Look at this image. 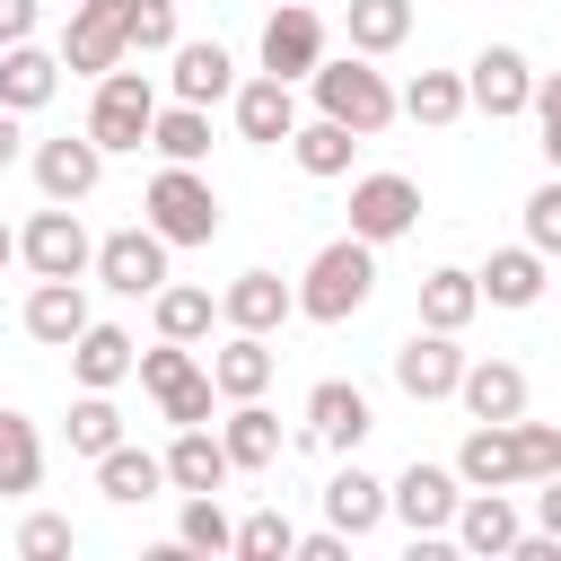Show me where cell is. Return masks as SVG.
I'll return each mask as SVG.
<instances>
[{"label":"cell","mask_w":561,"mask_h":561,"mask_svg":"<svg viewBox=\"0 0 561 561\" xmlns=\"http://www.w3.org/2000/svg\"><path fill=\"white\" fill-rule=\"evenodd\" d=\"M210 377H219V394H228V403L263 394V386H272V342H263V333H228V342H219V359H210Z\"/></svg>","instance_id":"obj_32"},{"label":"cell","mask_w":561,"mask_h":561,"mask_svg":"<svg viewBox=\"0 0 561 561\" xmlns=\"http://www.w3.org/2000/svg\"><path fill=\"white\" fill-rule=\"evenodd\" d=\"M473 307H482V280H473V272L438 263V272L421 280V324H438V333H465V324H473Z\"/></svg>","instance_id":"obj_31"},{"label":"cell","mask_w":561,"mask_h":561,"mask_svg":"<svg viewBox=\"0 0 561 561\" xmlns=\"http://www.w3.org/2000/svg\"><path fill=\"white\" fill-rule=\"evenodd\" d=\"M184 377H193V351L158 333V351H140V386H149V394H167V386H184Z\"/></svg>","instance_id":"obj_44"},{"label":"cell","mask_w":561,"mask_h":561,"mask_svg":"<svg viewBox=\"0 0 561 561\" xmlns=\"http://www.w3.org/2000/svg\"><path fill=\"white\" fill-rule=\"evenodd\" d=\"M316 114H333V123H351L359 140H377L394 114H403V96L386 88V70H368V53H342V61H316Z\"/></svg>","instance_id":"obj_2"},{"label":"cell","mask_w":561,"mask_h":561,"mask_svg":"<svg viewBox=\"0 0 561 561\" xmlns=\"http://www.w3.org/2000/svg\"><path fill=\"white\" fill-rule=\"evenodd\" d=\"M210 324H219V298H210V289H184V280L158 289V333H167V342H202Z\"/></svg>","instance_id":"obj_36"},{"label":"cell","mask_w":561,"mask_h":561,"mask_svg":"<svg viewBox=\"0 0 561 561\" xmlns=\"http://www.w3.org/2000/svg\"><path fill=\"white\" fill-rule=\"evenodd\" d=\"M237 131H245L254 149H280V140L298 131V96H289V79H272V70L245 79V88H237Z\"/></svg>","instance_id":"obj_19"},{"label":"cell","mask_w":561,"mask_h":561,"mask_svg":"<svg viewBox=\"0 0 561 561\" xmlns=\"http://www.w3.org/2000/svg\"><path fill=\"white\" fill-rule=\"evenodd\" d=\"M18 254H26V272H35V280H79V272L96 263V245H88V228H79V210H70V202L35 210V219H26V237H18Z\"/></svg>","instance_id":"obj_6"},{"label":"cell","mask_w":561,"mask_h":561,"mask_svg":"<svg viewBox=\"0 0 561 561\" xmlns=\"http://www.w3.org/2000/svg\"><path fill=\"white\" fill-rule=\"evenodd\" d=\"M70 543H79V526H70V517H53V508H35V517L18 526V552H26V561H61Z\"/></svg>","instance_id":"obj_42"},{"label":"cell","mask_w":561,"mask_h":561,"mask_svg":"<svg viewBox=\"0 0 561 561\" xmlns=\"http://www.w3.org/2000/svg\"><path fill=\"white\" fill-rule=\"evenodd\" d=\"M412 35V0H351V53H394Z\"/></svg>","instance_id":"obj_34"},{"label":"cell","mask_w":561,"mask_h":561,"mask_svg":"<svg viewBox=\"0 0 561 561\" xmlns=\"http://www.w3.org/2000/svg\"><path fill=\"white\" fill-rule=\"evenodd\" d=\"M96 491H105L114 508H140V500L167 491V456H149V447H105V456H96Z\"/></svg>","instance_id":"obj_25"},{"label":"cell","mask_w":561,"mask_h":561,"mask_svg":"<svg viewBox=\"0 0 561 561\" xmlns=\"http://www.w3.org/2000/svg\"><path fill=\"white\" fill-rule=\"evenodd\" d=\"M88 324H96V316H88V289H79V280H35V298H26V333H35L44 351H70Z\"/></svg>","instance_id":"obj_20"},{"label":"cell","mask_w":561,"mask_h":561,"mask_svg":"<svg viewBox=\"0 0 561 561\" xmlns=\"http://www.w3.org/2000/svg\"><path fill=\"white\" fill-rule=\"evenodd\" d=\"M35 18H44V0H0V53H9V44H26V35H35Z\"/></svg>","instance_id":"obj_46"},{"label":"cell","mask_w":561,"mask_h":561,"mask_svg":"<svg viewBox=\"0 0 561 561\" xmlns=\"http://www.w3.org/2000/svg\"><path fill=\"white\" fill-rule=\"evenodd\" d=\"M465 96H473V114H491V123L526 114V105H535V70H526V53H517V44H482L473 70H465Z\"/></svg>","instance_id":"obj_10"},{"label":"cell","mask_w":561,"mask_h":561,"mask_svg":"<svg viewBox=\"0 0 561 561\" xmlns=\"http://www.w3.org/2000/svg\"><path fill=\"white\" fill-rule=\"evenodd\" d=\"M280 316H298V289L280 272H237L219 289V324H237V333H272Z\"/></svg>","instance_id":"obj_15"},{"label":"cell","mask_w":561,"mask_h":561,"mask_svg":"<svg viewBox=\"0 0 561 561\" xmlns=\"http://www.w3.org/2000/svg\"><path fill=\"white\" fill-rule=\"evenodd\" d=\"M131 53H175V0H123Z\"/></svg>","instance_id":"obj_40"},{"label":"cell","mask_w":561,"mask_h":561,"mask_svg":"<svg viewBox=\"0 0 561 561\" xmlns=\"http://www.w3.org/2000/svg\"><path fill=\"white\" fill-rule=\"evenodd\" d=\"M44 482V438L26 412H0V500H26Z\"/></svg>","instance_id":"obj_33"},{"label":"cell","mask_w":561,"mask_h":561,"mask_svg":"<svg viewBox=\"0 0 561 561\" xmlns=\"http://www.w3.org/2000/svg\"><path fill=\"white\" fill-rule=\"evenodd\" d=\"M175 96L184 105H219V96H237V61H228V44H175Z\"/></svg>","instance_id":"obj_26"},{"label":"cell","mask_w":561,"mask_h":561,"mask_svg":"<svg viewBox=\"0 0 561 561\" xmlns=\"http://www.w3.org/2000/svg\"><path fill=\"white\" fill-rule=\"evenodd\" d=\"M412 219H421V184H412V175H359V184H351V237L394 245Z\"/></svg>","instance_id":"obj_11"},{"label":"cell","mask_w":561,"mask_h":561,"mask_svg":"<svg viewBox=\"0 0 561 561\" xmlns=\"http://www.w3.org/2000/svg\"><path fill=\"white\" fill-rule=\"evenodd\" d=\"M526 245L535 254H561V175L526 193Z\"/></svg>","instance_id":"obj_43"},{"label":"cell","mask_w":561,"mask_h":561,"mask_svg":"<svg viewBox=\"0 0 561 561\" xmlns=\"http://www.w3.org/2000/svg\"><path fill=\"white\" fill-rule=\"evenodd\" d=\"M517 438H526V473H535V482L561 473V430H552V421H517Z\"/></svg>","instance_id":"obj_45"},{"label":"cell","mask_w":561,"mask_h":561,"mask_svg":"<svg viewBox=\"0 0 561 561\" xmlns=\"http://www.w3.org/2000/svg\"><path fill=\"white\" fill-rule=\"evenodd\" d=\"M456 473H465V491H517V482H535L517 421H473L465 447H456Z\"/></svg>","instance_id":"obj_9"},{"label":"cell","mask_w":561,"mask_h":561,"mask_svg":"<svg viewBox=\"0 0 561 561\" xmlns=\"http://www.w3.org/2000/svg\"><path fill=\"white\" fill-rule=\"evenodd\" d=\"M535 131H543V158L561 167V123H535Z\"/></svg>","instance_id":"obj_51"},{"label":"cell","mask_w":561,"mask_h":561,"mask_svg":"<svg viewBox=\"0 0 561 561\" xmlns=\"http://www.w3.org/2000/svg\"><path fill=\"white\" fill-rule=\"evenodd\" d=\"M53 88H61V53H35V35L0 53V105H9V114L53 105Z\"/></svg>","instance_id":"obj_24"},{"label":"cell","mask_w":561,"mask_h":561,"mask_svg":"<svg viewBox=\"0 0 561 561\" xmlns=\"http://www.w3.org/2000/svg\"><path fill=\"white\" fill-rule=\"evenodd\" d=\"M465 105H473V96H465V79H456V70H421V79L403 88V114H412V123H430V131H447Z\"/></svg>","instance_id":"obj_35"},{"label":"cell","mask_w":561,"mask_h":561,"mask_svg":"<svg viewBox=\"0 0 561 561\" xmlns=\"http://www.w3.org/2000/svg\"><path fill=\"white\" fill-rule=\"evenodd\" d=\"M368 289H377V245H368V237H333V245H316V263H307V280H298V316L351 324V316L368 307Z\"/></svg>","instance_id":"obj_1"},{"label":"cell","mask_w":561,"mask_h":561,"mask_svg":"<svg viewBox=\"0 0 561 561\" xmlns=\"http://www.w3.org/2000/svg\"><path fill=\"white\" fill-rule=\"evenodd\" d=\"M237 552H245V561H289V552H298V526H289L280 508H254V517H237Z\"/></svg>","instance_id":"obj_39"},{"label":"cell","mask_w":561,"mask_h":561,"mask_svg":"<svg viewBox=\"0 0 561 561\" xmlns=\"http://www.w3.org/2000/svg\"><path fill=\"white\" fill-rule=\"evenodd\" d=\"M96 280L114 289V298H158L167 289V237L140 219V228H114L105 245H96Z\"/></svg>","instance_id":"obj_7"},{"label":"cell","mask_w":561,"mask_h":561,"mask_svg":"<svg viewBox=\"0 0 561 561\" xmlns=\"http://www.w3.org/2000/svg\"><path fill=\"white\" fill-rule=\"evenodd\" d=\"M131 368H140V342H131L123 324H88V333L70 342V377H79V386H105V394H114Z\"/></svg>","instance_id":"obj_21"},{"label":"cell","mask_w":561,"mask_h":561,"mask_svg":"<svg viewBox=\"0 0 561 561\" xmlns=\"http://www.w3.org/2000/svg\"><path fill=\"white\" fill-rule=\"evenodd\" d=\"M298 561H351V535L324 526V535H298Z\"/></svg>","instance_id":"obj_47"},{"label":"cell","mask_w":561,"mask_h":561,"mask_svg":"<svg viewBox=\"0 0 561 561\" xmlns=\"http://www.w3.org/2000/svg\"><path fill=\"white\" fill-rule=\"evenodd\" d=\"M149 149L167 158V167H202L210 158V105H158V123H149Z\"/></svg>","instance_id":"obj_28"},{"label":"cell","mask_w":561,"mask_h":561,"mask_svg":"<svg viewBox=\"0 0 561 561\" xmlns=\"http://www.w3.org/2000/svg\"><path fill=\"white\" fill-rule=\"evenodd\" d=\"M386 491H394V517H403L412 535H447L456 508H465V473H456V465H421V456H412Z\"/></svg>","instance_id":"obj_8"},{"label":"cell","mask_w":561,"mask_h":561,"mask_svg":"<svg viewBox=\"0 0 561 561\" xmlns=\"http://www.w3.org/2000/svg\"><path fill=\"white\" fill-rule=\"evenodd\" d=\"M123 53H131L123 0H70V26H61V70L105 79V70H123Z\"/></svg>","instance_id":"obj_5"},{"label":"cell","mask_w":561,"mask_h":561,"mask_svg":"<svg viewBox=\"0 0 561 561\" xmlns=\"http://www.w3.org/2000/svg\"><path fill=\"white\" fill-rule=\"evenodd\" d=\"M465 552H482V561H500V552H517V508L500 500V491H465V508H456V526H447Z\"/></svg>","instance_id":"obj_23"},{"label":"cell","mask_w":561,"mask_h":561,"mask_svg":"<svg viewBox=\"0 0 561 561\" xmlns=\"http://www.w3.org/2000/svg\"><path fill=\"white\" fill-rule=\"evenodd\" d=\"M543 263H552V254H535V245H500L473 280H482L491 307H535V298H543Z\"/></svg>","instance_id":"obj_27"},{"label":"cell","mask_w":561,"mask_h":561,"mask_svg":"<svg viewBox=\"0 0 561 561\" xmlns=\"http://www.w3.org/2000/svg\"><path fill=\"white\" fill-rule=\"evenodd\" d=\"M351 149H359V131L351 123H333V114H316V123H298L289 131V158H298V175H351Z\"/></svg>","instance_id":"obj_29"},{"label":"cell","mask_w":561,"mask_h":561,"mask_svg":"<svg viewBox=\"0 0 561 561\" xmlns=\"http://www.w3.org/2000/svg\"><path fill=\"white\" fill-rule=\"evenodd\" d=\"M535 526L561 535V473H543V491H535Z\"/></svg>","instance_id":"obj_49"},{"label":"cell","mask_w":561,"mask_h":561,"mask_svg":"<svg viewBox=\"0 0 561 561\" xmlns=\"http://www.w3.org/2000/svg\"><path fill=\"white\" fill-rule=\"evenodd\" d=\"M386 508H394V491H386L368 465H342V473L324 482V517H333L351 543H359V535H377V526H386Z\"/></svg>","instance_id":"obj_18"},{"label":"cell","mask_w":561,"mask_h":561,"mask_svg":"<svg viewBox=\"0 0 561 561\" xmlns=\"http://www.w3.org/2000/svg\"><path fill=\"white\" fill-rule=\"evenodd\" d=\"M237 465H228V438H210V421H193V430H175V447H167V491H219Z\"/></svg>","instance_id":"obj_22"},{"label":"cell","mask_w":561,"mask_h":561,"mask_svg":"<svg viewBox=\"0 0 561 561\" xmlns=\"http://www.w3.org/2000/svg\"><path fill=\"white\" fill-rule=\"evenodd\" d=\"M96 175H105L96 131H61V140H44V149H35V184H44V202H88V193H96Z\"/></svg>","instance_id":"obj_14"},{"label":"cell","mask_w":561,"mask_h":561,"mask_svg":"<svg viewBox=\"0 0 561 561\" xmlns=\"http://www.w3.org/2000/svg\"><path fill=\"white\" fill-rule=\"evenodd\" d=\"M210 403H219V377H210V368H193L184 386H167V394H158V412H167L175 430H193V421H210Z\"/></svg>","instance_id":"obj_41"},{"label":"cell","mask_w":561,"mask_h":561,"mask_svg":"<svg viewBox=\"0 0 561 561\" xmlns=\"http://www.w3.org/2000/svg\"><path fill=\"white\" fill-rule=\"evenodd\" d=\"M140 210H149V228L167 245H210L219 237V193H210L202 167H158L149 193H140Z\"/></svg>","instance_id":"obj_3"},{"label":"cell","mask_w":561,"mask_h":561,"mask_svg":"<svg viewBox=\"0 0 561 561\" xmlns=\"http://www.w3.org/2000/svg\"><path fill=\"white\" fill-rule=\"evenodd\" d=\"M219 438H228V465H237V473H263V465H280V421L263 412V394H245V403L228 412V430H219Z\"/></svg>","instance_id":"obj_30"},{"label":"cell","mask_w":561,"mask_h":561,"mask_svg":"<svg viewBox=\"0 0 561 561\" xmlns=\"http://www.w3.org/2000/svg\"><path fill=\"white\" fill-rule=\"evenodd\" d=\"M149 123H158L149 70H105V79H96V105H88L96 149H105V158H114V149H149Z\"/></svg>","instance_id":"obj_4"},{"label":"cell","mask_w":561,"mask_h":561,"mask_svg":"<svg viewBox=\"0 0 561 561\" xmlns=\"http://www.w3.org/2000/svg\"><path fill=\"white\" fill-rule=\"evenodd\" d=\"M456 403H465L473 421H526V368H517V359H465Z\"/></svg>","instance_id":"obj_17"},{"label":"cell","mask_w":561,"mask_h":561,"mask_svg":"<svg viewBox=\"0 0 561 561\" xmlns=\"http://www.w3.org/2000/svg\"><path fill=\"white\" fill-rule=\"evenodd\" d=\"M70 447H79V456L123 447V412H114V394H105V386H88V394L70 403Z\"/></svg>","instance_id":"obj_38"},{"label":"cell","mask_w":561,"mask_h":561,"mask_svg":"<svg viewBox=\"0 0 561 561\" xmlns=\"http://www.w3.org/2000/svg\"><path fill=\"white\" fill-rule=\"evenodd\" d=\"M9 263H18V237H9V228H0V272H9Z\"/></svg>","instance_id":"obj_52"},{"label":"cell","mask_w":561,"mask_h":561,"mask_svg":"<svg viewBox=\"0 0 561 561\" xmlns=\"http://www.w3.org/2000/svg\"><path fill=\"white\" fill-rule=\"evenodd\" d=\"M377 421H368V394L351 386V377H324V386H307V438L316 447H359Z\"/></svg>","instance_id":"obj_16"},{"label":"cell","mask_w":561,"mask_h":561,"mask_svg":"<svg viewBox=\"0 0 561 561\" xmlns=\"http://www.w3.org/2000/svg\"><path fill=\"white\" fill-rule=\"evenodd\" d=\"M9 158H18V114L0 105V167H9Z\"/></svg>","instance_id":"obj_50"},{"label":"cell","mask_w":561,"mask_h":561,"mask_svg":"<svg viewBox=\"0 0 561 561\" xmlns=\"http://www.w3.org/2000/svg\"><path fill=\"white\" fill-rule=\"evenodd\" d=\"M316 61H324V18H316L307 0L272 9V18H263V70H272V79H316Z\"/></svg>","instance_id":"obj_13"},{"label":"cell","mask_w":561,"mask_h":561,"mask_svg":"<svg viewBox=\"0 0 561 561\" xmlns=\"http://www.w3.org/2000/svg\"><path fill=\"white\" fill-rule=\"evenodd\" d=\"M175 543L184 552H237V526L219 508V491H184V517H175Z\"/></svg>","instance_id":"obj_37"},{"label":"cell","mask_w":561,"mask_h":561,"mask_svg":"<svg viewBox=\"0 0 561 561\" xmlns=\"http://www.w3.org/2000/svg\"><path fill=\"white\" fill-rule=\"evenodd\" d=\"M526 114H535V123H561V70L535 79V105H526Z\"/></svg>","instance_id":"obj_48"},{"label":"cell","mask_w":561,"mask_h":561,"mask_svg":"<svg viewBox=\"0 0 561 561\" xmlns=\"http://www.w3.org/2000/svg\"><path fill=\"white\" fill-rule=\"evenodd\" d=\"M394 386H403L412 403H438V394H456V386H465V351H456V333L421 324V333L394 351Z\"/></svg>","instance_id":"obj_12"}]
</instances>
